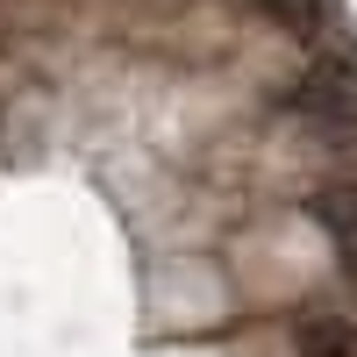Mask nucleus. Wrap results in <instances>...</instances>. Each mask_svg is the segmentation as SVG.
Segmentation results:
<instances>
[{
    "instance_id": "f257e3e1",
    "label": "nucleus",
    "mask_w": 357,
    "mask_h": 357,
    "mask_svg": "<svg viewBox=\"0 0 357 357\" xmlns=\"http://www.w3.org/2000/svg\"><path fill=\"white\" fill-rule=\"evenodd\" d=\"M293 107L321 122L329 136L357 129V57H314V65L293 79Z\"/></svg>"
},
{
    "instance_id": "f03ea898",
    "label": "nucleus",
    "mask_w": 357,
    "mask_h": 357,
    "mask_svg": "<svg viewBox=\"0 0 357 357\" xmlns=\"http://www.w3.org/2000/svg\"><path fill=\"white\" fill-rule=\"evenodd\" d=\"M293 357H357V314H329L314 307L293 329Z\"/></svg>"
},
{
    "instance_id": "7ed1b4c3",
    "label": "nucleus",
    "mask_w": 357,
    "mask_h": 357,
    "mask_svg": "<svg viewBox=\"0 0 357 357\" xmlns=\"http://www.w3.org/2000/svg\"><path fill=\"white\" fill-rule=\"evenodd\" d=\"M314 222L329 229L336 257L357 272V186H329V193H314Z\"/></svg>"
},
{
    "instance_id": "20e7f679",
    "label": "nucleus",
    "mask_w": 357,
    "mask_h": 357,
    "mask_svg": "<svg viewBox=\"0 0 357 357\" xmlns=\"http://www.w3.org/2000/svg\"><path fill=\"white\" fill-rule=\"evenodd\" d=\"M264 22H279L286 36H321L329 29V0H250Z\"/></svg>"
}]
</instances>
